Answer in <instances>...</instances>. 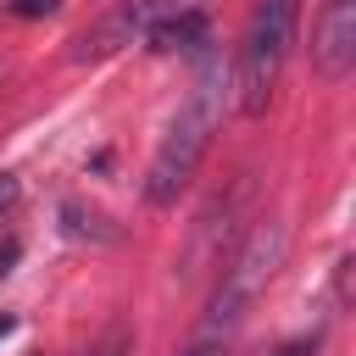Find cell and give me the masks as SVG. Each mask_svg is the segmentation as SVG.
Instances as JSON below:
<instances>
[{
  "label": "cell",
  "mask_w": 356,
  "mask_h": 356,
  "mask_svg": "<svg viewBox=\"0 0 356 356\" xmlns=\"http://www.w3.org/2000/svg\"><path fill=\"white\" fill-rule=\"evenodd\" d=\"M150 44L156 50H200L206 44V17L200 11H172V17H161L156 28H150Z\"/></svg>",
  "instance_id": "5"
},
{
  "label": "cell",
  "mask_w": 356,
  "mask_h": 356,
  "mask_svg": "<svg viewBox=\"0 0 356 356\" xmlns=\"http://www.w3.org/2000/svg\"><path fill=\"white\" fill-rule=\"evenodd\" d=\"M11 200H17V178H6V172H0V211H6Z\"/></svg>",
  "instance_id": "10"
},
{
  "label": "cell",
  "mask_w": 356,
  "mask_h": 356,
  "mask_svg": "<svg viewBox=\"0 0 356 356\" xmlns=\"http://www.w3.org/2000/svg\"><path fill=\"white\" fill-rule=\"evenodd\" d=\"M312 67L328 83L350 78V67H356V0H323V11L312 22Z\"/></svg>",
  "instance_id": "4"
},
{
  "label": "cell",
  "mask_w": 356,
  "mask_h": 356,
  "mask_svg": "<svg viewBox=\"0 0 356 356\" xmlns=\"http://www.w3.org/2000/svg\"><path fill=\"white\" fill-rule=\"evenodd\" d=\"M172 11H178V0H122L117 28H156V22L172 17Z\"/></svg>",
  "instance_id": "6"
},
{
  "label": "cell",
  "mask_w": 356,
  "mask_h": 356,
  "mask_svg": "<svg viewBox=\"0 0 356 356\" xmlns=\"http://www.w3.org/2000/svg\"><path fill=\"white\" fill-rule=\"evenodd\" d=\"M178 356H228V334H200V339H189Z\"/></svg>",
  "instance_id": "7"
},
{
  "label": "cell",
  "mask_w": 356,
  "mask_h": 356,
  "mask_svg": "<svg viewBox=\"0 0 356 356\" xmlns=\"http://www.w3.org/2000/svg\"><path fill=\"white\" fill-rule=\"evenodd\" d=\"M11 328H17V317H11V312H0V339H6Z\"/></svg>",
  "instance_id": "11"
},
{
  "label": "cell",
  "mask_w": 356,
  "mask_h": 356,
  "mask_svg": "<svg viewBox=\"0 0 356 356\" xmlns=\"http://www.w3.org/2000/svg\"><path fill=\"white\" fill-rule=\"evenodd\" d=\"M128 350H134V339H128V334L117 328V334H106V339H100V345H95L89 356H128Z\"/></svg>",
  "instance_id": "8"
},
{
  "label": "cell",
  "mask_w": 356,
  "mask_h": 356,
  "mask_svg": "<svg viewBox=\"0 0 356 356\" xmlns=\"http://www.w3.org/2000/svg\"><path fill=\"white\" fill-rule=\"evenodd\" d=\"M284 250H289V228L278 217H261L245 234V245L228 256V267H222V278L211 289V306H206V328L200 334H228L256 306V295L273 284V273L284 267Z\"/></svg>",
  "instance_id": "3"
},
{
  "label": "cell",
  "mask_w": 356,
  "mask_h": 356,
  "mask_svg": "<svg viewBox=\"0 0 356 356\" xmlns=\"http://www.w3.org/2000/svg\"><path fill=\"white\" fill-rule=\"evenodd\" d=\"M295 22H300V0H256L250 6L239 50H234V72H228L239 117L267 111V100L278 89V72L289 61V44H295Z\"/></svg>",
  "instance_id": "2"
},
{
  "label": "cell",
  "mask_w": 356,
  "mask_h": 356,
  "mask_svg": "<svg viewBox=\"0 0 356 356\" xmlns=\"http://www.w3.org/2000/svg\"><path fill=\"white\" fill-rule=\"evenodd\" d=\"M56 11V0H17V17H44Z\"/></svg>",
  "instance_id": "9"
},
{
  "label": "cell",
  "mask_w": 356,
  "mask_h": 356,
  "mask_svg": "<svg viewBox=\"0 0 356 356\" xmlns=\"http://www.w3.org/2000/svg\"><path fill=\"white\" fill-rule=\"evenodd\" d=\"M222 100H228V72H222L217 56H206L189 95H184V106L172 111L156 156H150V172H145V200L150 206H172L189 189V178H195V167L211 150V134L222 122Z\"/></svg>",
  "instance_id": "1"
}]
</instances>
